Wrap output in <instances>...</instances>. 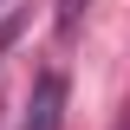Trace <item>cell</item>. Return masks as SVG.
I'll return each mask as SVG.
<instances>
[{"instance_id":"6da1fadb","label":"cell","mask_w":130,"mask_h":130,"mask_svg":"<svg viewBox=\"0 0 130 130\" xmlns=\"http://www.w3.org/2000/svg\"><path fill=\"white\" fill-rule=\"evenodd\" d=\"M20 130H65V72H59V65H46V72L32 78Z\"/></svg>"},{"instance_id":"7a4b0ae2","label":"cell","mask_w":130,"mask_h":130,"mask_svg":"<svg viewBox=\"0 0 130 130\" xmlns=\"http://www.w3.org/2000/svg\"><path fill=\"white\" fill-rule=\"evenodd\" d=\"M85 7H91V0H59V39H72V32H78V20H85Z\"/></svg>"},{"instance_id":"3957f363","label":"cell","mask_w":130,"mask_h":130,"mask_svg":"<svg viewBox=\"0 0 130 130\" xmlns=\"http://www.w3.org/2000/svg\"><path fill=\"white\" fill-rule=\"evenodd\" d=\"M13 32H20V13H7V20H0V52L13 46Z\"/></svg>"},{"instance_id":"277c9868","label":"cell","mask_w":130,"mask_h":130,"mask_svg":"<svg viewBox=\"0 0 130 130\" xmlns=\"http://www.w3.org/2000/svg\"><path fill=\"white\" fill-rule=\"evenodd\" d=\"M124 130H130V124H124Z\"/></svg>"}]
</instances>
